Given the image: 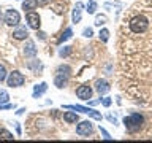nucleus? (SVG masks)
Here are the masks:
<instances>
[{"mask_svg": "<svg viewBox=\"0 0 152 143\" xmlns=\"http://www.w3.org/2000/svg\"><path fill=\"white\" fill-rule=\"evenodd\" d=\"M106 119L113 124V126H117V119H116V116H113L111 113H108V114H106Z\"/></svg>", "mask_w": 152, "mask_h": 143, "instance_id": "obj_32", "label": "nucleus"}, {"mask_svg": "<svg viewBox=\"0 0 152 143\" xmlns=\"http://www.w3.org/2000/svg\"><path fill=\"white\" fill-rule=\"evenodd\" d=\"M71 52H73V48L68 46V45H65L64 48H60V49H59V56L62 57V59H64V57H68Z\"/></svg>", "mask_w": 152, "mask_h": 143, "instance_id": "obj_18", "label": "nucleus"}, {"mask_svg": "<svg viewBox=\"0 0 152 143\" xmlns=\"http://www.w3.org/2000/svg\"><path fill=\"white\" fill-rule=\"evenodd\" d=\"M16 124V130H18V133H21V126H19V122H14Z\"/></svg>", "mask_w": 152, "mask_h": 143, "instance_id": "obj_37", "label": "nucleus"}, {"mask_svg": "<svg viewBox=\"0 0 152 143\" xmlns=\"http://www.w3.org/2000/svg\"><path fill=\"white\" fill-rule=\"evenodd\" d=\"M95 130V127H94V124L90 122V121H81L78 126H76V133L81 137H89V135H92Z\"/></svg>", "mask_w": 152, "mask_h": 143, "instance_id": "obj_7", "label": "nucleus"}, {"mask_svg": "<svg viewBox=\"0 0 152 143\" xmlns=\"http://www.w3.org/2000/svg\"><path fill=\"white\" fill-rule=\"evenodd\" d=\"M109 89H111V86H109V83L106 80H97L95 81V91L100 94V95H104V94H108L109 92Z\"/></svg>", "mask_w": 152, "mask_h": 143, "instance_id": "obj_10", "label": "nucleus"}, {"mask_svg": "<svg viewBox=\"0 0 152 143\" xmlns=\"http://www.w3.org/2000/svg\"><path fill=\"white\" fill-rule=\"evenodd\" d=\"M37 37L40 38V40H43V41L46 40V33H45V32H41V30H37Z\"/></svg>", "mask_w": 152, "mask_h": 143, "instance_id": "obj_34", "label": "nucleus"}, {"mask_svg": "<svg viewBox=\"0 0 152 143\" xmlns=\"http://www.w3.org/2000/svg\"><path fill=\"white\" fill-rule=\"evenodd\" d=\"M46 91H48V83H46V81H43V83H40V84H35V86H33L32 97L33 99H40L43 94H46Z\"/></svg>", "mask_w": 152, "mask_h": 143, "instance_id": "obj_12", "label": "nucleus"}, {"mask_svg": "<svg viewBox=\"0 0 152 143\" xmlns=\"http://www.w3.org/2000/svg\"><path fill=\"white\" fill-rule=\"evenodd\" d=\"M5 81H7V86H10V88H21V86L26 83V76H24L19 70H13L11 73H8Z\"/></svg>", "mask_w": 152, "mask_h": 143, "instance_id": "obj_4", "label": "nucleus"}, {"mask_svg": "<svg viewBox=\"0 0 152 143\" xmlns=\"http://www.w3.org/2000/svg\"><path fill=\"white\" fill-rule=\"evenodd\" d=\"M98 129H100V133H102V135H103V138H104V140H113V137H111V135H109V133H108V130H106V129H103L102 126H100Z\"/></svg>", "mask_w": 152, "mask_h": 143, "instance_id": "obj_30", "label": "nucleus"}, {"mask_svg": "<svg viewBox=\"0 0 152 143\" xmlns=\"http://www.w3.org/2000/svg\"><path fill=\"white\" fill-rule=\"evenodd\" d=\"M38 7V3H37V0H24L22 2V10L24 11H33V10H37Z\"/></svg>", "mask_w": 152, "mask_h": 143, "instance_id": "obj_16", "label": "nucleus"}, {"mask_svg": "<svg viewBox=\"0 0 152 143\" xmlns=\"http://www.w3.org/2000/svg\"><path fill=\"white\" fill-rule=\"evenodd\" d=\"M128 27L133 33H144L147 29H149V19L142 14H138V16H133L128 22Z\"/></svg>", "mask_w": 152, "mask_h": 143, "instance_id": "obj_2", "label": "nucleus"}, {"mask_svg": "<svg viewBox=\"0 0 152 143\" xmlns=\"http://www.w3.org/2000/svg\"><path fill=\"white\" fill-rule=\"evenodd\" d=\"M68 80H70L68 75L56 73V76H54V86L57 89H64V88H66V84H68Z\"/></svg>", "mask_w": 152, "mask_h": 143, "instance_id": "obj_11", "label": "nucleus"}, {"mask_svg": "<svg viewBox=\"0 0 152 143\" xmlns=\"http://www.w3.org/2000/svg\"><path fill=\"white\" fill-rule=\"evenodd\" d=\"M98 37H100V40H102L103 43H106L109 40V30H108V29H100Z\"/></svg>", "mask_w": 152, "mask_h": 143, "instance_id": "obj_23", "label": "nucleus"}, {"mask_svg": "<svg viewBox=\"0 0 152 143\" xmlns=\"http://www.w3.org/2000/svg\"><path fill=\"white\" fill-rule=\"evenodd\" d=\"M64 121L68 124H76V122H79V114L73 111V110L71 111H64Z\"/></svg>", "mask_w": 152, "mask_h": 143, "instance_id": "obj_15", "label": "nucleus"}, {"mask_svg": "<svg viewBox=\"0 0 152 143\" xmlns=\"http://www.w3.org/2000/svg\"><path fill=\"white\" fill-rule=\"evenodd\" d=\"M89 14H95V11H97V0H89V3H87V7H86Z\"/></svg>", "mask_w": 152, "mask_h": 143, "instance_id": "obj_22", "label": "nucleus"}, {"mask_svg": "<svg viewBox=\"0 0 152 143\" xmlns=\"http://www.w3.org/2000/svg\"><path fill=\"white\" fill-rule=\"evenodd\" d=\"M26 21H27V26L33 29V30H40L41 27V19H40V14L37 11H27L26 13Z\"/></svg>", "mask_w": 152, "mask_h": 143, "instance_id": "obj_6", "label": "nucleus"}, {"mask_svg": "<svg viewBox=\"0 0 152 143\" xmlns=\"http://www.w3.org/2000/svg\"><path fill=\"white\" fill-rule=\"evenodd\" d=\"M0 140H14V137L7 129H0Z\"/></svg>", "mask_w": 152, "mask_h": 143, "instance_id": "obj_20", "label": "nucleus"}, {"mask_svg": "<svg viewBox=\"0 0 152 143\" xmlns=\"http://www.w3.org/2000/svg\"><path fill=\"white\" fill-rule=\"evenodd\" d=\"M7 76H8V73H7V69H5V67H3L2 64H0V83L7 80Z\"/></svg>", "mask_w": 152, "mask_h": 143, "instance_id": "obj_28", "label": "nucleus"}, {"mask_svg": "<svg viewBox=\"0 0 152 143\" xmlns=\"http://www.w3.org/2000/svg\"><path fill=\"white\" fill-rule=\"evenodd\" d=\"M94 35V29L92 27H86L84 30H83V37H86V38H90Z\"/></svg>", "mask_w": 152, "mask_h": 143, "instance_id": "obj_29", "label": "nucleus"}, {"mask_svg": "<svg viewBox=\"0 0 152 143\" xmlns=\"http://www.w3.org/2000/svg\"><path fill=\"white\" fill-rule=\"evenodd\" d=\"M122 122H124V126H125V130L130 133V135H133V133H138L142 127H144L146 119H144V114H141V113H132V114H128V116L124 118Z\"/></svg>", "mask_w": 152, "mask_h": 143, "instance_id": "obj_1", "label": "nucleus"}, {"mask_svg": "<svg viewBox=\"0 0 152 143\" xmlns=\"http://www.w3.org/2000/svg\"><path fill=\"white\" fill-rule=\"evenodd\" d=\"M11 108H16V105L14 103H0V110H11Z\"/></svg>", "mask_w": 152, "mask_h": 143, "instance_id": "obj_31", "label": "nucleus"}, {"mask_svg": "<svg viewBox=\"0 0 152 143\" xmlns=\"http://www.w3.org/2000/svg\"><path fill=\"white\" fill-rule=\"evenodd\" d=\"M24 111H26V108H19L18 111H16V114H18V116H19V114H22Z\"/></svg>", "mask_w": 152, "mask_h": 143, "instance_id": "obj_36", "label": "nucleus"}, {"mask_svg": "<svg viewBox=\"0 0 152 143\" xmlns=\"http://www.w3.org/2000/svg\"><path fill=\"white\" fill-rule=\"evenodd\" d=\"M94 95V89L90 88L89 84H81L78 89H76V97L81 100H90Z\"/></svg>", "mask_w": 152, "mask_h": 143, "instance_id": "obj_8", "label": "nucleus"}, {"mask_svg": "<svg viewBox=\"0 0 152 143\" xmlns=\"http://www.w3.org/2000/svg\"><path fill=\"white\" fill-rule=\"evenodd\" d=\"M24 56L26 57H35L37 56V46L32 40H26V45H24Z\"/></svg>", "mask_w": 152, "mask_h": 143, "instance_id": "obj_13", "label": "nucleus"}, {"mask_svg": "<svg viewBox=\"0 0 152 143\" xmlns=\"http://www.w3.org/2000/svg\"><path fill=\"white\" fill-rule=\"evenodd\" d=\"M90 107H95V105H98V103H102V95H100V99H95V100H87Z\"/></svg>", "mask_w": 152, "mask_h": 143, "instance_id": "obj_33", "label": "nucleus"}, {"mask_svg": "<svg viewBox=\"0 0 152 143\" xmlns=\"http://www.w3.org/2000/svg\"><path fill=\"white\" fill-rule=\"evenodd\" d=\"M3 22L7 24V26L10 27H14V26H18L19 22H21V14H19L18 10H7V13H5V16H3Z\"/></svg>", "mask_w": 152, "mask_h": 143, "instance_id": "obj_5", "label": "nucleus"}, {"mask_svg": "<svg viewBox=\"0 0 152 143\" xmlns=\"http://www.w3.org/2000/svg\"><path fill=\"white\" fill-rule=\"evenodd\" d=\"M10 102V94H8V91H0V103H7Z\"/></svg>", "mask_w": 152, "mask_h": 143, "instance_id": "obj_25", "label": "nucleus"}, {"mask_svg": "<svg viewBox=\"0 0 152 143\" xmlns=\"http://www.w3.org/2000/svg\"><path fill=\"white\" fill-rule=\"evenodd\" d=\"M27 67H28V69H32V70H41L43 69V65L40 64V62H38L37 59H33V60H30V62H28V64H27Z\"/></svg>", "mask_w": 152, "mask_h": 143, "instance_id": "obj_24", "label": "nucleus"}, {"mask_svg": "<svg viewBox=\"0 0 152 143\" xmlns=\"http://www.w3.org/2000/svg\"><path fill=\"white\" fill-rule=\"evenodd\" d=\"M111 103H113L111 97H108V95H106V97H103V95H102V105L104 108H109V107H111Z\"/></svg>", "mask_w": 152, "mask_h": 143, "instance_id": "obj_27", "label": "nucleus"}, {"mask_svg": "<svg viewBox=\"0 0 152 143\" xmlns=\"http://www.w3.org/2000/svg\"><path fill=\"white\" fill-rule=\"evenodd\" d=\"M73 37V29L71 27H68V29H65V32L62 33V35L59 37V40H57V45H62L64 41H66V40H70V38Z\"/></svg>", "mask_w": 152, "mask_h": 143, "instance_id": "obj_17", "label": "nucleus"}, {"mask_svg": "<svg viewBox=\"0 0 152 143\" xmlns=\"http://www.w3.org/2000/svg\"><path fill=\"white\" fill-rule=\"evenodd\" d=\"M56 73H64V75H71V67L70 65H66V64H64V65H59L57 67V70H56Z\"/></svg>", "mask_w": 152, "mask_h": 143, "instance_id": "obj_19", "label": "nucleus"}, {"mask_svg": "<svg viewBox=\"0 0 152 143\" xmlns=\"http://www.w3.org/2000/svg\"><path fill=\"white\" fill-rule=\"evenodd\" d=\"M106 21H108V18L104 16V14H97V16H95V26L97 27H102L103 24H106Z\"/></svg>", "mask_w": 152, "mask_h": 143, "instance_id": "obj_21", "label": "nucleus"}, {"mask_svg": "<svg viewBox=\"0 0 152 143\" xmlns=\"http://www.w3.org/2000/svg\"><path fill=\"white\" fill-rule=\"evenodd\" d=\"M83 8H84L83 2H76L75 8H73V13H71V22L73 24L81 22V19H83Z\"/></svg>", "mask_w": 152, "mask_h": 143, "instance_id": "obj_9", "label": "nucleus"}, {"mask_svg": "<svg viewBox=\"0 0 152 143\" xmlns=\"http://www.w3.org/2000/svg\"><path fill=\"white\" fill-rule=\"evenodd\" d=\"M111 7H114V8H122L124 3H122V2H106V3H104V8H111Z\"/></svg>", "mask_w": 152, "mask_h": 143, "instance_id": "obj_26", "label": "nucleus"}, {"mask_svg": "<svg viewBox=\"0 0 152 143\" xmlns=\"http://www.w3.org/2000/svg\"><path fill=\"white\" fill-rule=\"evenodd\" d=\"M11 35H13L14 40H27V38H28V32H27L26 27L19 26V27H16V29L13 30Z\"/></svg>", "mask_w": 152, "mask_h": 143, "instance_id": "obj_14", "label": "nucleus"}, {"mask_svg": "<svg viewBox=\"0 0 152 143\" xmlns=\"http://www.w3.org/2000/svg\"><path fill=\"white\" fill-rule=\"evenodd\" d=\"M62 108L73 110V111H79L83 114H89L90 118L97 119V121H102V119H103V116H102V113H100V111H97L95 108H90V107H84V105H64Z\"/></svg>", "mask_w": 152, "mask_h": 143, "instance_id": "obj_3", "label": "nucleus"}, {"mask_svg": "<svg viewBox=\"0 0 152 143\" xmlns=\"http://www.w3.org/2000/svg\"><path fill=\"white\" fill-rule=\"evenodd\" d=\"M52 0H37V3H38V7H45V5L48 3H51Z\"/></svg>", "mask_w": 152, "mask_h": 143, "instance_id": "obj_35", "label": "nucleus"}]
</instances>
